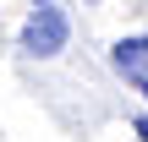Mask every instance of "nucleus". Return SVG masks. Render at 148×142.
I'll return each mask as SVG.
<instances>
[{
  "instance_id": "nucleus-1",
  "label": "nucleus",
  "mask_w": 148,
  "mask_h": 142,
  "mask_svg": "<svg viewBox=\"0 0 148 142\" xmlns=\"http://www.w3.org/2000/svg\"><path fill=\"white\" fill-rule=\"evenodd\" d=\"M16 44H22V55L27 60H49V55H60L66 44H71V16H66V5H33L27 11V22H22V33H16Z\"/></svg>"
},
{
  "instance_id": "nucleus-2",
  "label": "nucleus",
  "mask_w": 148,
  "mask_h": 142,
  "mask_svg": "<svg viewBox=\"0 0 148 142\" xmlns=\"http://www.w3.org/2000/svg\"><path fill=\"white\" fill-rule=\"evenodd\" d=\"M110 66H115L126 82H148V33H126V38H115Z\"/></svg>"
},
{
  "instance_id": "nucleus-3",
  "label": "nucleus",
  "mask_w": 148,
  "mask_h": 142,
  "mask_svg": "<svg viewBox=\"0 0 148 142\" xmlns=\"http://www.w3.org/2000/svg\"><path fill=\"white\" fill-rule=\"evenodd\" d=\"M132 131H137V137L148 142V115H137V120H132Z\"/></svg>"
},
{
  "instance_id": "nucleus-4",
  "label": "nucleus",
  "mask_w": 148,
  "mask_h": 142,
  "mask_svg": "<svg viewBox=\"0 0 148 142\" xmlns=\"http://www.w3.org/2000/svg\"><path fill=\"white\" fill-rule=\"evenodd\" d=\"M137 88H143V99H148V82H137Z\"/></svg>"
},
{
  "instance_id": "nucleus-5",
  "label": "nucleus",
  "mask_w": 148,
  "mask_h": 142,
  "mask_svg": "<svg viewBox=\"0 0 148 142\" xmlns=\"http://www.w3.org/2000/svg\"><path fill=\"white\" fill-rule=\"evenodd\" d=\"M33 5H49V0H33Z\"/></svg>"
}]
</instances>
